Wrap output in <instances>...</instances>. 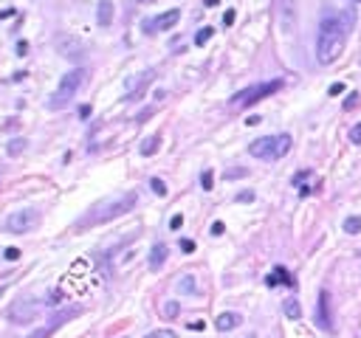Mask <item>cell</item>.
Masks as SVG:
<instances>
[{
  "label": "cell",
  "instance_id": "cell-1",
  "mask_svg": "<svg viewBox=\"0 0 361 338\" xmlns=\"http://www.w3.org/2000/svg\"><path fill=\"white\" fill-rule=\"evenodd\" d=\"M350 28H353V14L350 11H338V14H327L322 25H319V40H316V59L322 65H330L347 40Z\"/></svg>",
  "mask_w": 361,
  "mask_h": 338
},
{
  "label": "cell",
  "instance_id": "cell-2",
  "mask_svg": "<svg viewBox=\"0 0 361 338\" xmlns=\"http://www.w3.org/2000/svg\"><path fill=\"white\" fill-rule=\"evenodd\" d=\"M135 203H138V194H135V192H127V194H122V197H113V200H102V203H96L77 225L79 228H90V225H99V223H110V220H116V217L133 212Z\"/></svg>",
  "mask_w": 361,
  "mask_h": 338
},
{
  "label": "cell",
  "instance_id": "cell-3",
  "mask_svg": "<svg viewBox=\"0 0 361 338\" xmlns=\"http://www.w3.org/2000/svg\"><path fill=\"white\" fill-rule=\"evenodd\" d=\"M291 135L288 133H280V135H262L257 141L248 144V152L259 161H280L288 149H291Z\"/></svg>",
  "mask_w": 361,
  "mask_h": 338
},
{
  "label": "cell",
  "instance_id": "cell-4",
  "mask_svg": "<svg viewBox=\"0 0 361 338\" xmlns=\"http://www.w3.org/2000/svg\"><path fill=\"white\" fill-rule=\"evenodd\" d=\"M82 82H85V71H82V68H71L65 76L59 79L56 90L51 93V99H48V107H51V110H59V107H65L68 101L77 96V90L82 88Z\"/></svg>",
  "mask_w": 361,
  "mask_h": 338
},
{
  "label": "cell",
  "instance_id": "cell-5",
  "mask_svg": "<svg viewBox=\"0 0 361 338\" xmlns=\"http://www.w3.org/2000/svg\"><path fill=\"white\" fill-rule=\"evenodd\" d=\"M282 85H285L282 79H271V82H259V85H251V88H246V90H240V93H234L229 104H232V107H251V104H257V101L268 99L271 93H277V90H280Z\"/></svg>",
  "mask_w": 361,
  "mask_h": 338
},
{
  "label": "cell",
  "instance_id": "cell-6",
  "mask_svg": "<svg viewBox=\"0 0 361 338\" xmlns=\"http://www.w3.org/2000/svg\"><path fill=\"white\" fill-rule=\"evenodd\" d=\"M37 223H40V212H37V209H20V212H11L9 217H6L3 228H6L9 234H28Z\"/></svg>",
  "mask_w": 361,
  "mask_h": 338
},
{
  "label": "cell",
  "instance_id": "cell-7",
  "mask_svg": "<svg viewBox=\"0 0 361 338\" xmlns=\"http://www.w3.org/2000/svg\"><path fill=\"white\" fill-rule=\"evenodd\" d=\"M77 313H79V307H71V310H59V313H54L43 327H37V330H34V333H31L28 338H51V336L56 333V330H59V327L65 324V321H71V318H74Z\"/></svg>",
  "mask_w": 361,
  "mask_h": 338
},
{
  "label": "cell",
  "instance_id": "cell-8",
  "mask_svg": "<svg viewBox=\"0 0 361 338\" xmlns=\"http://www.w3.org/2000/svg\"><path fill=\"white\" fill-rule=\"evenodd\" d=\"M180 20V9H169L164 11V14H158V17H153V20H144V25H141V31L144 34H155V31H169L175 23Z\"/></svg>",
  "mask_w": 361,
  "mask_h": 338
},
{
  "label": "cell",
  "instance_id": "cell-9",
  "mask_svg": "<svg viewBox=\"0 0 361 338\" xmlns=\"http://www.w3.org/2000/svg\"><path fill=\"white\" fill-rule=\"evenodd\" d=\"M155 79V71L153 68H147V71H141L138 76H130L127 82H124V88H127V93H124V99H138L141 93H144V88Z\"/></svg>",
  "mask_w": 361,
  "mask_h": 338
},
{
  "label": "cell",
  "instance_id": "cell-10",
  "mask_svg": "<svg viewBox=\"0 0 361 338\" xmlns=\"http://www.w3.org/2000/svg\"><path fill=\"white\" fill-rule=\"evenodd\" d=\"M40 307H45V299L43 302H17L9 310V315H11L14 324H26V321H31L34 315L40 313Z\"/></svg>",
  "mask_w": 361,
  "mask_h": 338
},
{
  "label": "cell",
  "instance_id": "cell-11",
  "mask_svg": "<svg viewBox=\"0 0 361 338\" xmlns=\"http://www.w3.org/2000/svg\"><path fill=\"white\" fill-rule=\"evenodd\" d=\"M277 11H280V25L285 34H291L296 28V0H280L277 3Z\"/></svg>",
  "mask_w": 361,
  "mask_h": 338
},
{
  "label": "cell",
  "instance_id": "cell-12",
  "mask_svg": "<svg viewBox=\"0 0 361 338\" xmlns=\"http://www.w3.org/2000/svg\"><path fill=\"white\" fill-rule=\"evenodd\" d=\"M316 324L322 330H330L333 327V318H330V310H327V290L319 293V304H316Z\"/></svg>",
  "mask_w": 361,
  "mask_h": 338
},
{
  "label": "cell",
  "instance_id": "cell-13",
  "mask_svg": "<svg viewBox=\"0 0 361 338\" xmlns=\"http://www.w3.org/2000/svg\"><path fill=\"white\" fill-rule=\"evenodd\" d=\"M167 257H169V248L164 242H155V245L150 248V259H147L150 270H161V265L167 262Z\"/></svg>",
  "mask_w": 361,
  "mask_h": 338
},
{
  "label": "cell",
  "instance_id": "cell-14",
  "mask_svg": "<svg viewBox=\"0 0 361 338\" xmlns=\"http://www.w3.org/2000/svg\"><path fill=\"white\" fill-rule=\"evenodd\" d=\"M113 14H116L113 0H99V6H96V23H99L102 28H107L113 23Z\"/></svg>",
  "mask_w": 361,
  "mask_h": 338
},
{
  "label": "cell",
  "instance_id": "cell-15",
  "mask_svg": "<svg viewBox=\"0 0 361 338\" xmlns=\"http://www.w3.org/2000/svg\"><path fill=\"white\" fill-rule=\"evenodd\" d=\"M265 285H268V288H277V285H293V279H291V273H288V268L277 265V268L265 276Z\"/></svg>",
  "mask_w": 361,
  "mask_h": 338
},
{
  "label": "cell",
  "instance_id": "cell-16",
  "mask_svg": "<svg viewBox=\"0 0 361 338\" xmlns=\"http://www.w3.org/2000/svg\"><path fill=\"white\" fill-rule=\"evenodd\" d=\"M240 321H243V315L240 313H220L217 315V321H214V327H217L220 333H229V330L240 327Z\"/></svg>",
  "mask_w": 361,
  "mask_h": 338
},
{
  "label": "cell",
  "instance_id": "cell-17",
  "mask_svg": "<svg viewBox=\"0 0 361 338\" xmlns=\"http://www.w3.org/2000/svg\"><path fill=\"white\" fill-rule=\"evenodd\" d=\"M158 149H161V135H150V138H144V141H141V146H138V152H141L144 158L155 155Z\"/></svg>",
  "mask_w": 361,
  "mask_h": 338
},
{
  "label": "cell",
  "instance_id": "cell-18",
  "mask_svg": "<svg viewBox=\"0 0 361 338\" xmlns=\"http://www.w3.org/2000/svg\"><path fill=\"white\" fill-rule=\"evenodd\" d=\"M282 310H285V315L291 318V321H296V318H302V304L296 302V299H285V304H282Z\"/></svg>",
  "mask_w": 361,
  "mask_h": 338
},
{
  "label": "cell",
  "instance_id": "cell-19",
  "mask_svg": "<svg viewBox=\"0 0 361 338\" xmlns=\"http://www.w3.org/2000/svg\"><path fill=\"white\" fill-rule=\"evenodd\" d=\"M26 146H28V141H26L23 135H17V138H11V141H9L6 152H9V158H17V155L23 152V149H26Z\"/></svg>",
  "mask_w": 361,
  "mask_h": 338
},
{
  "label": "cell",
  "instance_id": "cell-20",
  "mask_svg": "<svg viewBox=\"0 0 361 338\" xmlns=\"http://www.w3.org/2000/svg\"><path fill=\"white\" fill-rule=\"evenodd\" d=\"M178 290L186 293V296H195V293H198V285H195V276H192V273H186V276L178 282Z\"/></svg>",
  "mask_w": 361,
  "mask_h": 338
},
{
  "label": "cell",
  "instance_id": "cell-21",
  "mask_svg": "<svg viewBox=\"0 0 361 338\" xmlns=\"http://www.w3.org/2000/svg\"><path fill=\"white\" fill-rule=\"evenodd\" d=\"M212 34H214V28H212V25H206V28H201V31L195 34V45H203V43H209V40H212Z\"/></svg>",
  "mask_w": 361,
  "mask_h": 338
},
{
  "label": "cell",
  "instance_id": "cell-22",
  "mask_svg": "<svg viewBox=\"0 0 361 338\" xmlns=\"http://www.w3.org/2000/svg\"><path fill=\"white\" fill-rule=\"evenodd\" d=\"M344 231H347V234H359L361 231V217H347V220H344Z\"/></svg>",
  "mask_w": 361,
  "mask_h": 338
},
{
  "label": "cell",
  "instance_id": "cell-23",
  "mask_svg": "<svg viewBox=\"0 0 361 338\" xmlns=\"http://www.w3.org/2000/svg\"><path fill=\"white\" fill-rule=\"evenodd\" d=\"M180 313V304L178 302H167L164 304V318H175Z\"/></svg>",
  "mask_w": 361,
  "mask_h": 338
},
{
  "label": "cell",
  "instance_id": "cell-24",
  "mask_svg": "<svg viewBox=\"0 0 361 338\" xmlns=\"http://www.w3.org/2000/svg\"><path fill=\"white\" fill-rule=\"evenodd\" d=\"M201 186H203L206 192H209V189L214 186V172H212V169H206V172L201 175Z\"/></svg>",
  "mask_w": 361,
  "mask_h": 338
},
{
  "label": "cell",
  "instance_id": "cell-25",
  "mask_svg": "<svg viewBox=\"0 0 361 338\" xmlns=\"http://www.w3.org/2000/svg\"><path fill=\"white\" fill-rule=\"evenodd\" d=\"M150 186H153V192H155V194H161V197L167 194V183H164L161 178H153V180H150Z\"/></svg>",
  "mask_w": 361,
  "mask_h": 338
},
{
  "label": "cell",
  "instance_id": "cell-26",
  "mask_svg": "<svg viewBox=\"0 0 361 338\" xmlns=\"http://www.w3.org/2000/svg\"><path fill=\"white\" fill-rule=\"evenodd\" d=\"M144 338H175L172 330H153V333H147Z\"/></svg>",
  "mask_w": 361,
  "mask_h": 338
},
{
  "label": "cell",
  "instance_id": "cell-27",
  "mask_svg": "<svg viewBox=\"0 0 361 338\" xmlns=\"http://www.w3.org/2000/svg\"><path fill=\"white\" fill-rule=\"evenodd\" d=\"M234 200H237V203H251V200H254V192H251V189H243V192H240V194L234 197Z\"/></svg>",
  "mask_w": 361,
  "mask_h": 338
},
{
  "label": "cell",
  "instance_id": "cell-28",
  "mask_svg": "<svg viewBox=\"0 0 361 338\" xmlns=\"http://www.w3.org/2000/svg\"><path fill=\"white\" fill-rule=\"evenodd\" d=\"M350 141H353V144H361V124H356V127L350 130Z\"/></svg>",
  "mask_w": 361,
  "mask_h": 338
},
{
  "label": "cell",
  "instance_id": "cell-29",
  "mask_svg": "<svg viewBox=\"0 0 361 338\" xmlns=\"http://www.w3.org/2000/svg\"><path fill=\"white\" fill-rule=\"evenodd\" d=\"M180 225H183V217H180V214H172V220H169V228H172V231H178Z\"/></svg>",
  "mask_w": 361,
  "mask_h": 338
},
{
  "label": "cell",
  "instance_id": "cell-30",
  "mask_svg": "<svg viewBox=\"0 0 361 338\" xmlns=\"http://www.w3.org/2000/svg\"><path fill=\"white\" fill-rule=\"evenodd\" d=\"M3 257L9 259V262H14V259H20V248H6V254Z\"/></svg>",
  "mask_w": 361,
  "mask_h": 338
},
{
  "label": "cell",
  "instance_id": "cell-31",
  "mask_svg": "<svg viewBox=\"0 0 361 338\" xmlns=\"http://www.w3.org/2000/svg\"><path fill=\"white\" fill-rule=\"evenodd\" d=\"M243 175H248V172H246V169H243V167H240V169H229V172H226V178H243Z\"/></svg>",
  "mask_w": 361,
  "mask_h": 338
},
{
  "label": "cell",
  "instance_id": "cell-32",
  "mask_svg": "<svg viewBox=\"0 0 361 338\" xmlns=\"http://www.w3.org/2000/svg\"><path fill=\"white\" fill-rule=\"evenodd\" d=\"M327 93H330V96H341V93H344V85H341V82H336V85H330V90H327Z\"/></svg>",
  "mask_w": 361,
  "mask_h": 338
},
{
  "label": "cell",
  "instance_id": "cell-33",
  "mask_svg": "<svg viewBox=\"0 0 361 338\" xmlns=\"http://www.w3.org/2000/svg\"><path fill=\"white\" fill-rule=\"evenodd\" d=\"M356 104H359V93H353V96H347V99H344V110L356 107Z\"/></svg>",
  "mask_w": 361,
  "mask_h": 338
},
{
  "label": "cell",
  "instance_id": "cell-34",
  "mask_svg": "<svg viewBox=\"0 0 361 338\" xmlns=\"http://www.w3.org/2000/svg\"><path fill=\"white\" fill-rule=\"evenodd\" d=\"M180 251H183V254H192V251H195V242H192V240H180Z\"/></svg>",
  "mask_w": 361,
  "mask_h": 338
},
{
  "label": "cell",
  "instance_id": "cell-35",
  "mask_svg": "<svg viewBox=\"0 0 361 338\" xmlns=\"http://www.w3.org/2000/svg\"><path fill=\"white\" fill-rule=\"evenodd\" d=\"M234 23V9H226V14H223V25H232Z\"/></svg>",
  "mask_w": 361,
  "mask_h": 338
},
{
  "label": "cell",
  "instance_id": "cell-36",
  "mask_svg": "<svg viewBox=\"0 0 361 338\" xmlns=\"http://www.w3.org/2000/svg\"><path fill=\"white\" fill-rule=\"evenodd\" d=\"M223 231H226V225L220 223V220H217V223H212V234H214V237H220Z\"/></svg>",
  "mask_w": 361,
  "mask_h": 338
},
{
  "label": "cell",
  "instance_id": "cell-37",
  "mask_svg": "<svg viewBox=\"0 0 361 338\" xmlns=\"http://www.w3.org/2000/svg\"><path fill=\"white\" fill-rule=\"evenodd\" d=\"M90 116V107L88 104H82V107H79V119H88Z\"/></svg>",
  "mask_w": 361,
  "mask_h": 338
},
{
  "label": "cell",
  "instance_id": "cell-38",
  "mask_svg": "<svg viewBox=\"0 0 361 338\" xmlns=\"http://www.w3.org/2000/svg\"><path fill=\"white\" fill-rule=\"evenodd\" d=\"M17 54H20V56L28 54V43H20V45H17Z\"/></svg>",
  "mask_w": 361,
  "mask_h": 338
},
{
  "label": "cell",
  "instance_id": "cell-39",
  "mask_svg": "<svg viewBox=\"0 0 361 338\" xmlns=\"http://www.w3.org/2000/svg\"><path fill=\"white\" fill-rule=\"evenodd\" d=\"M138 3H155V0H138Z\"/></svg>",
  "mask_w": 361,
  "mask_h": 338
}]
</instances>
